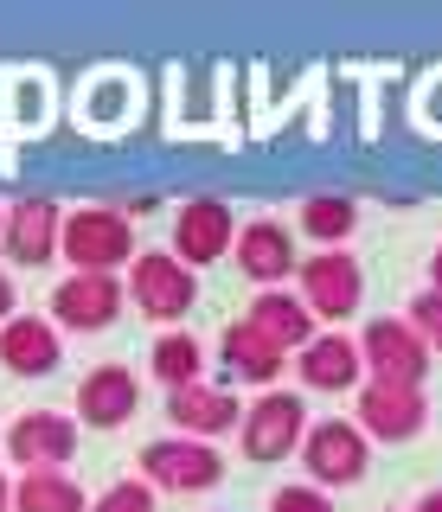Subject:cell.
Returning <instances> with one entry per match:
<instances>
[{
  "instance_id": "6da1fadb",
  "label": "cell",
  "mask_w": 442,
  "mask_h": 512,
  "mask_svg": "<svg viewBox=\"0 0 442 512\" xmlns=\"http://www.w3.org/2000/svg\"><path fill=\"white\" fill-rule=\"evenodd\" d=\"M58 256L77 269V276H116L135 256V224L116 205H84L58 224Z\"/></svg>"
},
{
  "instance_id": "7a4b0ae2",
  "label": "cell",
  "mask_w": 442,
  "mask_h": 512,
  "mask_svg": "<svg viewBox=\"0 0 442 512\" xmlns=\"http://www.w3.org/2000/svg\"><path fill=\"white\" fill-rule=\"evenodd\" d=\"M122 295H129L148 320H186V314H193V301H199V276L173 250H135Z\"/></svg>"
},
{
  "instance_id": "3957f363",
  "label": "cell",
  "mask_w": 442,
  "mask_h": 512,
  "mask_svg": "<svg viewBox=\"0 0 442 512\" xmlns=\"http://www.w3.org/2000/svg\"><path fill=\"white\" fill-rule=\"evenodd\" d=\"M135 468L148 487H167V493H205L225 480V461H218L212 442H193V436H154L141 442Z\"/></svg>"
},
{
  "instance_id": "277c9868",
  "label": "cell",
  "mask_w": 442,
  "mask_h": 512,
  "mask_svg": "<svg viewBox=\"0 0 442 512\" xmlns=\"http://www.w3.org/2000/svg\"><path fill=\"white\" fill-rule=\"evenodd\" d=\"M302 455H308V480L314 487H359L372 468V442L359 436V423L346 416H321L314 429H302Z\"/></svg>"
},
{
  "instance_id": "5b68a950",
  "label": "cell",
  "mask_w": 442,
  "mask_h": 512,
  "mask_svg": "<svg viewBox=\"0 0 442 512\" xmlns=\"http://www.w3.org/2000/svg\"><path fill=\"white\" fill-rule=\"evenodd\" d=\"M295 276H302V308L314 320H346V314H359V301H366V269H359V256H346V250L308 256V263H295Z\"/></svg>"
},
{
  "instance_id": "8992f818",
  "label": "cell",
  "mask_w": 442,
  "mask_h": 512,
  "mask_svg": "<svg viewBox=\"0 0 442 512\" xmlns=\"http://www.w3.org/2000/svg\"><path fill=\"white\" fill-rule=\"evenodd\" d=\"M302 429H308V410H302V397H295V391H263L257 404L238 416V442H244V455L257 461V468H263V461L295 455Z\"/></svg>"
},
{
  "instance_id": "52a82bcc",
  "label": "cell",
  "mask_w": 442,
  "mask_h": 512,
  "mask_svg": "<svg viewBox=\"0 0 442 512\" xmlns=\"http://www.w3.org/2000/svg\"><path fill=\"white\" fill-rule=\"evenodd\" d=\"M359 365H366L378 384H417V391H423V372H430V346L410 333V320L385 314V320H366Z\"/></svg>"
},
{
  "instance_id": "ba28073f",
  "label": "cell",
  "mask_w": 442,
  "mask_h": 512,
  "mask_svg": "<svg viewBox=\"0 0 442 512\" xmlns=\"http://www.w3.org/2000/svg\"><path fill=\"white\" fill-rule=\"evenodd\" d=\"M423 423H430V404H423L417 384H378L366 378V391H359V436H378V442H410L423 436Z\"/></svg>"
},
{
  "instance_id": "9c48e42d",
  "label": "cell",
  "mask_w": 442,
  "mask_h": 512,
  "mask_svg": "<svg viewBox=\"0 0 442 512\" xmlns=\"http://www.w3.org/2000/svg\"><path fill=\"white\" fill-rule=\"evenodd\" d=\"M231 237H238V218H231V205L225 199H186L180 205V218H173V256H180L186 269H199V263H218V256L231 250Z\"/></svg>"
},
{
  "instance_id": "30bf717a",
  "label": "cell",
  "mask_w": 442,
  "mask_h": 512,
  "mask_svg": "<svg viewBox=\"0 0 442 512\" xmlns=\"http://www.w3.org/2000/svg\"><path fill=\"white\" fill-rule=\"evenodd\" d=\"M122 282L116 276H71L52 288V327H71V333H103L109 320L122 314Z\"/></svg>"
},
{
  "instance_id": "8fae6325",
  "label": "cell",
  "mask_w": 442,
  "mask_h": 512,
  "mask_svg": "<svg viewBox=\"0 0 442 512\" xmlns=\"http://www.w3.org/2000/svg\"><path fill=\"white\" fill-rule=\"evenodd\" d=\"M7 455L20 461L26 474L65 468V461L77 455V423L58 416V410H26V416H13V429H7Z\"/></svg>"
},
{
  "instance_id": "7c38bea8",
  "label": "cell",
  "mask_w": 442,
  "mask_h": 512,
  "mask_svg": "<svg viewBox=\"0 0 442 512\" xmlns=\"http://www.w3.org/2000/svg\"><path fill=\"white\" fill-rule=\"evenodd\" d=\"M141 404V378L129 365H90L84 378H77V416H84L90 429H122Z\"/></svg>"
},
{
  "instance_id": "4fadbf2b",
  "label": "cell",
  "mask_w": 442,
  "mask_h": 512,
  "mask_svg": "<svg viewBox=\"0 0 442 512\" xmlns=\"http://www.w3.org/2000/svg\"><path fill=\"white\" fill-rule=\"evenodd\" d=\"M58 359H65V340H58V327L45 314H13L0 327V365L13 378H45Z\"/></svg>"
},
{
  "instance_id": "5bb4252c",
  "label": "cell",
  "mask_w": 442,
  "mask_h": 512,
  "mask_svg": "<svg viewBox=\"0 0 442 512\" xmlns=\"http://www.w3.org/2000/svg\"><path fill=\"white\" fill-rule=\"evenodd\" d=\"M58 224H65V212H58L52 199H20V205H7L0 244H7L13 263L39 269V263H52V250H58Z\"/></svg>"
},
{
  "instance_id": "9a60e30c",
  "label": "cell",
  "mask_w": 442,
  "mask_h": 512,
  "mask_svg": "<svg viewBox=\"0 0 442 512\" xmlns=\"http://www.w3.org/2000/svg\"><path fill=\"white\" fill-rule=\"evenodd\" d=\"M231 250H238V269L263 288L295 276V237H289V224H276V218H250L244 231L231 237Z\"/></svg>"
},
{
  "instance_id": "2e32d148",
  "label": "cell",
  "mask_w": 442,
  "mask_h": 512,
  "mask_svg": "<svg viewBox=\"0 0 442 512\" xmlns=\"http://www.w3.org/2000/svg\"><path fill=\"white\" fill-rule=\"evenodd\" d=\"M167 416L180 423V436H193V442H212V436H225V429H238V397L231 391H218V384H180V391L167 397Z\"/></svg>"
},
{
  "instance_id": "e0dca14e",
  "label": "cell",
  "mask_w": 442,
  "mask_h": 512,
  "mask_svg": "<svg viewBox=\"0 0 442 512\" xmlns=\"http://www.w3.org/2000/svg\"><path fill=\"white\" fill-rule=\"evenodd\" d=\"M250 327L263 333L276 352H302L308 340H314V314L302 308V295H289V288H263L257 301H250Z\"/></svg>"
},
{
  "instance_id": "ac0fdd59",
  "label": "cell",
  "mask_w": 442,
  "mask_h": 512,
  "mask_svg": "<svg viewBox=\"0 0 442 512\" xmlns=\"http://www.w3.org/2000/svg\"><path fill=\"white\" fill-rule=\"evenodd\" d=\"M295 365H302L308 391H353L359 384V346L346 340V333H314Z\"/></svg>"
},
{
  "instance_id": "d6986e66",
  "label": "cell",
  "mask_w": 442,
  "mask_h": 512,
  "mask_svg": "<svg viewBox=\"0 0 442 512\" xmlns=\"http://www.w3.org/2000/svg\"><path fill=\"white\" fill-rule=\"evenodd\" d=\"M218 359L231 365V378H244V384H270L282 372V352L263 340L250 320H238V327H225V340H218Z\"/></svg>"
},
{
  "instance_id": "ffe728a7",
  "label": "cell",
  "mask_w": 442,
  "mask_h": 512,
  "mask_svg": "<svg viewBox=\"0 0 442 512\" xmlns=\"http://www.w3.org/2000/svg\"><path fill=\"white\" fill-rule=\"evenodd\" d=\"M13 512H90V500L65 468H39V474H20Z\"/></svg>"
},
{
  "instance_id": "44dd1931",
  "label": "cell",
  "mask_w": 442,
  "mask_h": 512,
  "mask_svg": "<svg viewBox=\"0 0 442 512\" xmlns=\"http://www.w3.org/2000/svg\"><path fill=\"white\" fill-rule=\"evenodd\" d=\"M353 224H359V205L346 199V192H314L302 205V231L314 244H327V250H340L346 237H353Z\"/></svg>"
},
{
  "instance_id": "7402d4cb",
  "label": "cell",
  "mask_w": 442,
  "mask_h": 512,
  "mask_svg": "<svg viewBox=\"0 0 442 512\" xmlns=\"http://www.w3.org/2000/svg\"><path fill=\"white\" fill-rule=\"evenodd\" d=\"M199 372H205V346L193 340V333H167V340H154V378L161 384H199Z\"/></svg>"
},
{
  "instance_id": "603a6c76",
  "label": "cell",
  "mask_w": 442,
  "mask_h": 512,
  "mask_svg": "<svg viewBox=\"0 0 442 512\" xmlns=\"http://www.w3.org/2000/svg\"><path fill=\"white\" fill-rule=\"evenodd\" d=\"M410 333H417L430 352H442V288H423V295H410Z\"/></svg>"
},
{
  "instance_id": "cb8c5ba5",
  "label": "cell",
  "mask_w": 442,
  "mask_h": 512,
  "mask_svg": "<svg viewBox=\"0 0 442 512\" xmlns=\"http://www.w3.org/2000/svg\"><path fill=\"white\" fill-rule=\"evenodd\" d=\"M90 512H154V487L148 480H116V487H103V500Z\"/></svg>"
},
{
  "instance_id": "d4e9b609",
  "label": "cell",
  "mask_w": 442,
  "mask_h": 512,
  "mask_svg": "<svg viewBox=\"0 0 442 512\" xmlns=\"http://www.w3.org/2000/svg\"><path fill=\"white\" fill-rule=\"evenodd\" d=\"M270 512H334V500L321 487H308V480H289V487L270 493Z\"/></svg>"
},
{
  "instance_id": "484cf974",
  "label": "cell",
  "mask_w": 442,
  "mask_h": 512,
  "mask_svg": "<svg viewBox=\"0 0 442 512\" xmlns=\"http://www.w3.org/2000/svg\"><path fill=\"white\" fill-rule=\"evenodd\" d=\"M13 308H20V295H13V276H7V269H0V327H7V320H13Z\"/></svg>"
},
{
  "instance_id": "4316f807",
  "label": "cell",
  "mask_w": 442,
  "mask_h": 512,
  "mask_svg": "<svg viewBox=\"0 0 442 512\" xmlns=\"http://www.w3.org/2000/svg\"><path fill=\"white\" fill-rule=\"evenodd\" d=\"M417 512H442V487H430V493H423V500H417Z\"/></svg>"
},
{
  "instance_id": "83f0119b",
  "label": "cell",
  "mask_w": 442,
  "mask_h": 512,
  "mask_svg": "<svg viewBox=\"0 0 442 512\" xmlns=\"http://www.w3.org/2000/svg\"><path fill=\"white\" fill-rule=\"evenodd\" d=\"M0 512H13V480L0 474Z\"/></svg>"
},
{
  "instance_id": "f1b7e54d",
  "label": "cell",
  "mask_w": 442,
  "mask_h": 512,
  "mask_svg": "<svg viewBox=\"0 0 442 512\" xmlns=\"http://www.w3.org/2000/svg\"><path fill=\"white\" fill-rule=\"evenodd\" d=\"M430 288H442V244H436V256H430Z\"/></svg>"
},
{
  "instance_id": "f546056e",
  "label": "cell",
  "mask_w": 442,
  "mask_h": 512,
  "mask_svg": "<svg viewBox=\"0 0 442 512\" xmlns=\"http://www.w3.org/2000/svg\"><path fill=\"white\" fill-rule=\"evenodd\" d=\"M0 224H7V212H0Z\"/></svg>"
}]
</instances>
